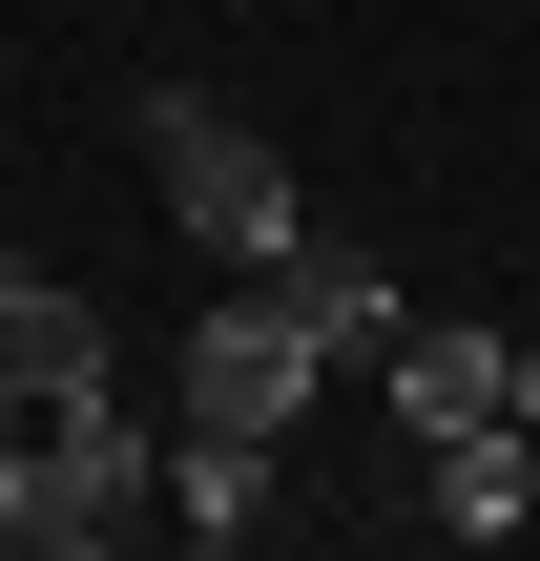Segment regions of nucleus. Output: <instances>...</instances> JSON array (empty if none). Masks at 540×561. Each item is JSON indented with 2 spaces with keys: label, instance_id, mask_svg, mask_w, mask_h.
<instances>
[{
  "label": "nucleus",
  "instance_id": "nucleus-1",
  "mask_svg": "<svg viewBox=\"0 0 540 561\" xmlns=\"http://www.w3.org/2000/svg\"><path fill=\"white\" fill-rule=\"evenodd\" d=\"M146 167H166V229L208 250V271H291V167H271V125H229L208 83H146Z\"/></svg>",
  "mask_w": 540,
  "mask_h": 561
},
{
  "label": "nucleus",
  "instance_id": "nucleus-2",
  "mask_svg": "<svg viewBox=\"0 0 540 561\" xmlns=\"http://www.w3.org/2000/svg\"><path fill=\"white\" fill-rule=\"evenodd\" d=\"M312 396H333V354L291 333V291H271V271H229V312L187 333V416H208V437H291Z\"/></svg>",
  "mask_w": 540,
  "mask_h": 561
},
{
  "label": "nucleus",
  "instance_id": "nucleus-3",
  "mask_svg": "<svg viewBox=\"0 0 540 561\" xmlns=\"http://www.w3.org/2000/svg\"><path fill=\"white\" fill-rule=\"evenodd\" d=\"M271 291H291V333H312L333 375H375V354L416 333V312H395V271H375L354 229H291V271H271Z\"/></svg>",
  "mask_w": 540,
  "mask_h": 561
},
{
  "label": "nucleus",
  "instance_id": "nucleus-4",
  "mask_svg": "<svg viewBox=\"0 0 540 561\" xmlns=\"http://www.w3.org/2000/svg\"><path fill=\"white\" fill-rule=\"evenodd\" d=\"M437 458V541H520L540 520V437L520 416H458V437H416Z\"/></svg>",
  "mask_w": 540,
  "mask_h": 561
},
{
  "label": "nucleus",
  "instance_id": "nucleus-5",
  "mask_svg": "<svg viewBox=\"0 0 540 561\" xmlns=\"http://www.w3.org/2000/svg\"><path fill=\"white\" fill-rule=\"evenodd\" d=\"M0 375H21V396H83V375H104V312H83L42 250H0Z\"/></svg>",
  "mask_w": 540,
  "mask_h": 561
},
{
  "label": "nucleus",
  "instance_id": "nucleus-6",
  "mask_svg": "<svg viewBox=\"0 0 540 561\" xmlns=\"http://www.w3.org/2000/svg\"><path fill=\"white\" fill-rule=\"evenodd\" d=\"M499 354H520V333H458V312H416L375 375H395V416H416V437H458V416H499Z\"/></svg>",
  "mask_w": 540,
  "mask_h": 561
},
{
  "label": "nucleus",
  "instance_id": "nucleus-7",
  "mask_svg": "<svg viewBox=\"0 0 540 561\" xmlns=\"http://www.w3.org/2000/svg\"><path fill=\"white\" fill-rule=\"evenodd\" d=\"M166 520H187V541H250V520H271V437H208V416H187V437H166Z\"/></svg>",
  "mask_w": 540,
  "mask_h": 561
},
{
  "label": "nucleus",
  "instance_id": "nucleus-8",
  "mask_svg": "<svg viewBox=\"0 0 540 561\" xmlns=\"http://www.w3.org/2000/svg\"><path fill=\"white\" fill-rule=\"evenodd\" d=\"M499 416H520V437H540V333H520V354H499Z\"/></svg>",
  "mask_w": 540,
  "mask_h": 561
},
{
  "label": "nucleus",
  "instance_id": "nucleus-9",
  "mask_svg": "<svg viewBox=\"0 0 540 561\" xmlns=\"http://www.w3.org/2000/svg\"><path fill=\"white\" fill-rule=\"evenodd\" d=\"M0 437H21V375H0Z\"/></svg>",
  "mask_w": 540,
  "mask_h": 561
}]
</instances>
